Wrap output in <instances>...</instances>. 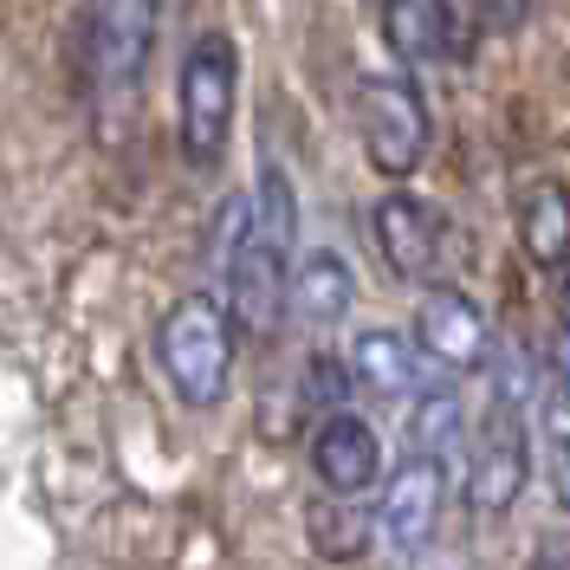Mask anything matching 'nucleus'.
<instances>
[{
  "instance_id": "nucleus-1",
  "label": "nucleus",
  "mask_w": 570,
  "mask_h": 570,
  "mask_svg": "<svg viewBox=\"0 0 570 570\" xmlns=\"http://www.w3.org/2000/svg\"><path fill=\"white\" fill-rule=\"evenodd\" d=\"M298 259V195L279 163H259L253 195L240 202V227L227 240V318L234 337H273L285 324V285Z\"/></svg>"
},
{
  "instance_id": "nucleus-2",
  "label": "nucleus",
  "mask_w": 570,
  "mask_h": 570,
  "mask_svg": "<svg viewBox=\"0 0 570 570\" xmlns=\"http://www.w3.org/2000/svg\"><path fill=\"white\" fill-rule=\"evenodd\" d=\"M234 318L227 305L208 292H188L169 305V318L156 331V356H163V376L188 409H220V395L234 383Z\"/></svg>"
},
{
  "instance_id": "nucleus-3",
  "label": "nucleus",
  "mask_w": 570,
  "mask_h": 570,
  "mask_svg": "<svg viewBox=\"0 0 570 570\" xmlns=\"http://www.w3.org/2000/svg\"><path fill=\"white\" fill-rule=\"evenodd\" d=\"M234 98H240V52L227 33L188 39L176 71V137L188 169H214L234 137Z\"/></svg>"
},
{
  "instance_id": "nucleus-4",
  "label": "nucleus",
  "mask_w": 570,
  "mask_h": 570,
  "mask_svg": "<svg viewBox=\"0 0 570 570\" xmlns=\"http://www.w3.org/2000/svg\"><path fill=\"white\" fill-rule=\"evenodd\" d=\"M156 0H98L85 27V98L98 117H124L137 105V85L156 59Z\"/></svg>"
},
{
  "instance_id": "nucleus-5",
  "label": "nucleus",
  "mask_w": 570,
  "mask_h": 570,
  "mask_svg": "<svg viewBox=\"0 0 570 570\" xmlns=\"http://www.w3.org/2000/svg\"><path fill=\"white\" fill-rule=\"evenodd\" d=\"M356 137H363L370 169L390 181H409L428 163L434 130H428V105L409 71H370L356 85Z\"/></svg>"
},
{
  "instance_id": "nucleus-6",
  "label": "nucleus",
  "mask_w": 570,
  "mask_h": 570,
  "mask_svg": "<svg viewBox=\"0 0 570 570\" xmlns=\"http://www.w3.org/2000/svg\"><path fill=\"white\" fill-rule=\"evenodd\" d=\"M525 422H532V409L487 395L480 428L466 441V512L473 519H505L525 493V480H532V428Z\"/></svg>"
},
{
  "instance_id": "nucleus-7",
  "label": "nucleus",
  "mask_w": 570,
  "mask_h": 570,
  "mask_svg": "<svg viewBox=\"0 0 570 570\" xmlns=\"http://www.w3.org/2000/svg\"><path fill=\"white\" fill-rule=\"evenodd\" d=\"M409 344L434 376H480V363L493 351V324L487 312L466 298L461 285H422V305H415V331Z\"/></svg>"
},
{
  "instance_id": "nucleus-8",
  "label": "nucleus",
  "mask_w": 570,
  "mask_h": 570,
  "mask_svg": "<svg viewBox=\"0 0 570 570\" xmlns=\"http://www.w3.org/2000/svg\"><path fill=\"white\" fill-rule=\"evenodd\" d=\"M441 499H448V466L409 454L395 473H383V505H376V519H370L376 544L395 551V558H415L422 544H434Z\"/></svg>"
},
{
  "instance_id": "nucleus-9",
  "label": "nucleus",
  "mask_w": 570,
  "mask_h": 570,
  "mask_svg": "<svg viewBox=\"0 0 570 570\" xmlns=\"http://www.w3.org/2000/svg\"><path fill=\"white\" fill-rule=\"evenodd\" d=\"M370 234H376V253L390 259L395 279L409 285H441V259H448V227L441 214L428 208L422 195H383L370 208Z\"/></svg>"
},
{
  "instance_id": "nucleus-10",
  "label": "nucleus",
  "mask_w": 570,
  "mask_h": 570,
  "mask_svg": "<svg viewBox=\"0 0 570 570\" xmlns=\"http://www.w3.org/2000/svg\"><path fill=\"white\" fill-rule=\"evenodd\" d=\"M312 473L331 499H356V493H376L383 480V441L376 428L337 409V415H318V434H312Z\"/></svg>"
},
{
  "instance_id": "nucleus-11",
  "label": "nucleus",
  "mask_w": 570,
  "mask_h": 570,
  "mask_svg": "<svg viewBox=\"0 0 570 570\" xmlns=\"http://www.w3.org/2000/svg\"><path fill=\"white\" fill-rule=\"evenodd\" d=\"M376 27L390 39L395 66L415 71V66H441L461 52V20H454V0H376L370 7Z\"/></svg>"
},
{
  "instance_id": "nucleus-12",
  "label": "nucleus",
  "mask_w": 570,
  "mask_h": 570,
  "mask_svg": "<svg viewBox=\"0 0 570 570\" xmlns=\"http://www.w3.org/2000/svg\"><path fill=\"white\" fill-rule=\"evenodd\" d=\"M344 370H351V390H363L370 402H409L422 383V356L409 344V331H390V324L356 331Z\"/></svg>"
},
{
  "instance_id": "nucleus-13",
  "label": "nucleus",
  "mask_w": 570,
  "mask_h": 570,
  "mask_svg": "<svg viewBox=\"0 0 570 570\" xmlns=\"http://www.w3.org/2000/svg\"><path fill=\"white\" fill-rule=\"evenodd\" d=\"M356 305V273L344 266V253H305V259H292V285H285V312L298 324H312V331H331V324H344Z\"/></svg>"
},
{
  "instance_id": "nucleus-14",
  "label": "nucleus",
  "mask_w": 570,
  "mask_h": 570,
  "mask_svg": "<svg viewBox=\"0 0 570 570\" xmlns=\"http://www.w3.org/2000/svg\"><path fill=\"white\" fill-rule=\"evenodd\" d=\"M466 448V402L454 376H434V383H415L409 395V454L434 466H454V454Z\"/></svg>"
},
{
  "instance_id": "nucleus-15",
  "label": "nucleus",
  "mask_w": 570,
  "mask_h": 570,
  "mask_svg": "<svg viewBox=\"0 0 570 570\" xmlns=\"http://www.w3.org/2000/svg\"><path fill=\"white\" fill-rule=\"evenodd\" d=\"M519 247L544 273H558L570 259V188L558 176H538L519 188Z\"/></svg>"
},
{
  "instance_id": "nucleus-16",
  "label": "nucleus",
  "mask_w": 570,
  "mask_h": 570,
  "mask_svg": "<svg viewBox=\"0 0 570 570\" xmlns=\"http://www.w3.org/2000/svg\"><path fill=\"white\" fill-rule=\"evenodd\" d=\"M305 538H312V551L331 558V564H351V558H363V551L376 544L370 519L356 512L351 499H331V493L305 505Z\"/></svg>"
},
{
  "instance_id": "nucleus-17",
  "label": "nucleus",
  "mask_w": 570,
  "mask_h": 570,
  "mask_svg": "<svg viewBox=\"0 0 570 570\" xmlns=\"http://www.w3.org/2000/svg\"><path fill=\"white\" fill-rule=\"evenodd\" d=\"M298 395H305V409H318V415H337V409L351 402V370H344V356H331V351H312V356H305Z\"/></svg>"
},
{
  "instance_id": "nucleus-18",
  "label": "nucleus",
  "mask_w": 570,
  "mask_h": 570,
  "mask_svg": "<svg viewBox=\"0 0 570 570\" xmlns=\"http://www.w3.org/2000/svg\"><path fill=\"white\" fill-rule=\"evenodd\" d=\"M538 422H544V448H551V441H570V383H551V376H544Z\"/></svg>"
},
{
  "instance_id": "nucleus-19",
  "label": "nucleus",
  "mask_w": 570,
  "mask_h": 570,
  "mask_svg": "<svg viewBox=\"0 0 570 570\" xmlns=\"http://www.w3.org/2000/svg\"><path fill=\"white\" fill-rule=\"evenodd\" d=\"M473 13H480V27H493V33H519L525 13H532V0H473Z\"/></svg>"
},
{
  "instance_id": "nucleus-20",
  "label": "nucleus",
  "mask_w": 570,
  "mask_h": 570,
  "mask_svg": "<svg viewBox=\"0 0 570 570\" xmlns=\"http://www.w3.org/2000/svg\"><path fill=\"white\" fill-rule=\"evenodd\" d=\"M544 376L551 383H570V318H558L551 344H544Z\"/></svg>"
},
{
  "instance_id": "nucleus-21",
  "label": "nucleus",
  "mask_w": 570,
  "mask_h": 570,
  "mask_svg": "<svg viewBox=\"0 0 570 570\" xmlns=\"http://www.w3.org/2000/svg\"><path fill=\"white\" fill-rule=\"evenodd\" d=\"M409 570H466V558L461 551H448V544H422L415 558H402Z\"/></svg>"
},
{
  "instance_id": "nucleus-22",
  "label": "nucleus",
  "mask_w": 570,
  "mask_h": 570,
  "mask_svg": "<svg viewBox=\"0 0 570 570\" xmlns=\"http://www.w3.org/2000/svg\"><path fill=\"white\" fill-rule=\"evenodd\" d=\"M551 499L570 512V441H551Z\"/></svg>"
},
{
  "instance_id": "nucleus-23",
  "label": "nucleus",
  "mask_w": 570,
  "mask_h": 570,
  "mask_svg": "<svg viewBox=\"0 0 570 570\" xmlns=\"http://www.w3.org/2000/svg\"><path fill=\"white\" fill-rule=\"evenodd\" d=\"M525 570H570V538H544L532 558H525Z\"/></svg>"
}]
</instances>
